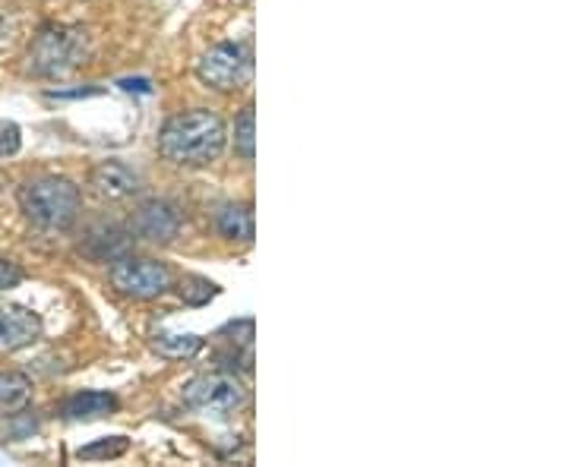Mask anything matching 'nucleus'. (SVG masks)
I'll use <instances>...</instances> for the list:
<instances>
[{
  "instance_id": "f257e3e1",
  "label": "nucleus",
  "mask_w": 569,
  "mask_h": 467,
  "mask_svg": "<svg viewBox=\"0 0 569 467\" xmlns=\"http://www.w3.org/2000/svg\"><path fill=\"white\" fill-rule=\"evenodd\" d=\"M224 143H228L224 121L206 108L171 118L159 133V152L164 155V162L181 164V167L212 164L224 152Z\"/></svg>"
},
{
  "instance_id": "f03ea898",
  "label": "nucleus",
  "mask_w": 569,
  "mask_h": 467,
  "mask_svg": "<svg viewBox=\"0 0 569 467\" xmlns=\"http://www.w3.org/2000/svg\"><path fill=\"white\" fill-rule=\"evenodd\" d=\"M80 186L67 177H36L20 186V209L41 231H67L80 215Z\"/></svg>"
},
{
  "instance_id": "7ed1b4c3",
  "label": "nucleus",
  "mask_w": 569,
  "mask_h": 467,
  "mask_svg": "<svg viewBox=\"0 0 569 467\" xmlns=\"http://www.w3.org/2000/svg\"><path fill=\"white\" fill-rule=\"evenodd\" d=\"M89 54V39L77 26H44L36 41L29 44L26 54V70L32 77L54 80L80 67L82 58Z\"/></svg>"
},
{
  "instance_id": "20e7f679",
  "label": "nucleus",
  "mask_w": 569,
  "mask_h": 467,
  "mask_svg": "<svg viewBox=\"0 0 569 467\" xmlns=\"http://www.w3.org/2000/svg\"><path fill=\"white\" fill-rule=\"evenodd\" d=\"M197 80L219 89V92H231L241 89L253 80V54L241 41H222L216 48H209L200 63H197Z\"/></svg>"
},
{
  "instance_id": "39448f33",
  "label": "nucleus",
  "mask_w": 569,
  "mask_h": 467,
  "mask_svg": "<svg viewBox=\"0 0 569 467\" xmlns=\"http://www.w3.org/2000/svg\"><path fill=\"white\" fill-rule=\"evenodd\" d=\"M171 268L159 260L146 256H121L111 265V285L121 291L123 297L133 301H156L171 287Z\"/></svg>"
},
{
  "instance_id": "423d86ee",
  "label": "nucleus",
  "mask_w": 569,
  "mask_h": 467,
  "mask_svg": "<svg viewBox=\"0 0 569 467\" xmlns=\"http://www.w3.org/2000/svg\"><path fill=\"white\" fill-rule=\"evenodd\" d=\"M183 402L197 410H209V414L224 417V414H234L247 405V392L228 373H206V376H197L193 383H187Z\"/></svg>"
},
{
  "instance_id": "0eeeda50",
  "label": "nucleus",
  "mask_w": 569,
  "mask_h": 467,
  "mask_svg": "<svg viewBox=\"0 0 569 467\" xmlns=\"http://www.w3.org/2000/svg\"><path fill=\"white\" fill-rule=\"evenodd\" d=\"M41 338V316L20 304L0 306V354L22 351Z\"/></svg>"
},
{
  "instance_id": "6e6552de",
  "label": "nucleus",
  "mask_w": 569,
  "mask_h": 467,
  "mask_svg": "<svg viewBox=\"0 0 569 467\" xmlns=\"http://www.w3.org/2000/svg\"><path fill=\"white\" fill-rule=\"evenodd\" d=\"M181 231V215L178 209L164 200H149L137 209L133 215V234L142 241H156V244H168L174 241Z\"/></svg>"
},
{
  "instance_id": "1a4fd4ad",
  "label": "nucleus",
  "mask_w": 569,
  "mask_h": 467,
  "mask_svg": "<svg viewBox=\"0 0 569 467\" xmlns=\"http://www.w3.org/2000/svg\"><path fill=\"white\" fill-rule=\"evenodd\" d=\"M89 186H92L96 196L114 203V200L133 196L140 190V177H137V171H130L123 162H102L89 171Z\"/></svg>"
},
{
  "instance_id": "9d476101",
  "label": "nucleus",
  "mask_w": 569,
  "mask_h": 467,
  "mask_svg": "<svg viewBox=\"0 0 569 467\" xmlns=\"http://www.w3.org/2000/svg\"><path fill=\"white\" fill-rule=\"evenodd\" d=\"M118 410V398L108 392H77L63 402L61 414L67 420H99Z\"/></svg>"
},
{
  "instance_id": "9b49d317",
  "label": "nucleus",
  "mask_w": 569,
  "mask_h": 467,
  "mask_svg": "<svg viewBox=\"0 0 569 467\" xmlns=\"http://www.w3.org/2000/svg\"><path fill=\"white\" fill-rule=\"evenodd\" d=\"M216 224H219V234L228 237V241H244V244L253 241V209L247 203H234L219 209Z\"/></svg>"
},
{
  "instance_id": "f8f14e48",
  "label": "nucleus",
  "mask_w": 569,
  "mask_h": 467,
  "mask_svg": "<svg viewBox=\"0 0 569 467\" xmlns=\"http://www.w3.org/2000/svg\"><path fill=\"white\" fill-rule=\"evenodd\" d=\"M29 398H32V379L26 373H17V369L0 373V414L20 410L29 405Z\"/></svg>"
},
{
  "instance_id": "ddd939ff",
  "label": "nucleus",
  "mask_w": 569,
  "mask_h": 467,
  "mask_svg": "<svg viewBox=\"0 0 569 467\" xmlns=\"http://www.w3.org/2000/svg\"><path fill=\"white\" fill-rule=\"evenodd\" d=\"M152 351L164 361H190L203 351V338L200 335H156Z\"/></svg>"
},
{
  "instance_id": "4468645a",
  "label": "nucleus",
  "mask_w": 569,
  "mask_h": 467,
  "mask_svg": "<svg viewBox=\"0 0 569 467\" xmlns=\"http://www.w3.org/2000/svg\"><path fill=\"white\" fill-rule=\"evenodd\" d=\"M253 126H257L253 104H247L244 111L238 114V121H234V152L244 162H253V155H257V133H253Z\"/></svg>"
},
{
  "instance_id": "2eb2a0df",
  "label": "nucleus",
  "mask_w": 569,
  "mask_h": 467,
  "mask_svg": "<svg viewBox=\"0 0 569 467\" xmlns=\"http://www.w3.org/2000/svg\"><path fill=\"white\" fill-rule=\"evenodd\" d=\"M127 448H130V439H127V436H111V439H99V443H92V446H82L80 451H77V458H82V461L121 458V455H127Z\"/></svg>"
},
{
  "instance_id": "dca6fc26",
  "label": "nucleus",
  "mask_w": 569,
  "mask_h": 467,
  "mask_svg": "<svg viewBox=\"0 0 569 467\" xmlns=\"http://www.w3.org/2000/svg\"><path fill=\"white\" fill-rule=\"evenodd\" d=\"M216 294H219V287L212 285L209 278H200V275H187V278L181 282V297L187 301V304L203 306L209 304Z\"/></svg>"
},
{
  "instance_id": "f3484780",
  "label": "nucleus",
  "mask_w": 569,
  "mask_h": 467,
  "mask_svg": "<svg viewBox=\"0 0 569 467\" xmlns=\"http://www.w3.org/2000/svg\"><path fill=\"white\" fill-rule=\"evenodd\" d=\"M20 145V126H17V123H0V155H17Z\"/></svg>"
},
{
  "instance_id": "a211bd4d",
  "label": "nucleus",
  "mask_w": 569,
  "mask_h": 467,
  "mask_svg": "<svg viewBox=\"0 0 569 467\" xmlns=\"http://www.w3.org/2000/svg\"><path fill=\"white\" fill-rule=\"evenodd\" d=\"M22 278H26V272H22L20 265L10 263V260H0V291L22 285Z\"/></svg>"
},
{
  "instance_id": "6ab92c4d",
  "label": "nucleus",
  "mask_w": 569,
  "mask_h": 467,
  "mask_svg": "<svg viewBox=\"0 0 569 467\" xmlns=\"http://www.w3.org/2000/svg\"><path fill=\"white\" fill-rule=\"evenodd\" d=\"M123 89H130V92H133V89H137V92H149V82H146V80H123Z\"/></svg>"
}]
</instances>
